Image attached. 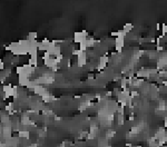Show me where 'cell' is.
<instances>
[{"mask_svg": "<svg viewBox=\"0 0 167 147\" xmlns=\"http://www.w3.org/2000/svg\"><path fill=\"white\" fill-rule=\"evenodd\" d=\"M163 50H164L163 46H157V51H163Z\"/></svg>", "mask_w": 167, "mask_h": 147, "instance_id": "obj_16", "label": "cell"}, {"mask_svg": "<svg viewBox=\"0 0 167 147\" xmlns=\"http://www.w3.org/2000/svg\"><path fill=\"white\" fill-rule=\"evenodd\" d=\"M134 28V25L132 22H127V24H125L124 27H123V31L126 32V34H128L129 31H132V29Z\"/></svg>", "mask_w": 167, "mask_h": 147, "instance_id": "obj_5", "label": "cell"}, {"mask_svg": "<svg viewBox=\"0 0 167 147\" xmlns=\"http://www.w3.org/2000/svg\"><path fill=\"white\" fill-rule=\"evenodd\" d=\"M107 147H111V146H107Z\"/></svg>", "mask_w": 167, "mask_h": 147, "instance_id": "obj_22", "label": "cell"}, {"mask_svg": "<svg viewBox=\"0 0 167 147\" xmlns=\"http://www.w3.org/2000/svg\"><path fill=\"white\" fill-rule=\"evenodd\" d=\"M95 44H96V40H95L93 37H88V38H87V45H88V48H90V47H94Z\"/></svg>", "mask_w": 167, "mask_h": 147, "instance_id": "obj_8", "label": "cell"}, {"mask_svg": "<svg viewBox=\"0 0 167 147\" xmlns=\"http://www.w3.org/2000/svg\"><path fill=\"white\" fill-rule=\"evenodd\" d=\"M165 136H167V131L165 129V127H159L158 128V131L156 133V138L157 139H160V138H164Z\"/></svg>", "mask_w": 167, "mask_h": 147, "instance_id": "obj_4", "label": "cell"}, {"mask_svg": "<svg viewBox=\"0 0 167 147\" xmlns=\"http://www.w3.org/2000/svg\"><path fill=\"white\" fill-rule=\"evenodd\" d=\"M164 127L167 128V117H165V119H164Z\"/></svg>", "mask_w": 167, "mask_h": 147, "instance_id": "obj_17", "label": "cell"}, {"mask_svg": "<svg viewBox=\"0 0 167 147\" xmlns=\"http://www.w3.org/2000/svg\"><path fill=\"white\" fill-rule=\"evenodd\" d=\"M117 124H118L119 126H121V125H124L125 124L124 115H119V114H118V122H117Z\"/></svg>", "mask_w": 167, "mask_h": 147, "instance_id": "obj_11", "label": "cell"}, {"mask_svg": "<svg viewBox=\"0 0 167 147\" xmlns=\"http://www.w3.org/2000/svg\"><path fill=\"white\" fill-rule=\"evenodd\" d=\"M124 42H125V37H121V36H120V37H117L115 39V48L118 52L121 51L123 47H124Z\"/></svg>", "mask_w": 167, "mask_h": 147, "instance_id": "obj_2", "label": "cell"}, {"mask_svg": "<svg viewBox=\"0 0 167 147\" xmlns=\"http://www.w3.org/2000/svg\"><path fill=\"white\" fill-rule=\"evenodd\" d=\"M88 36V31L87 30H82V31H76L74 34V41L76 44H82V41H85Z\"/></svg>", "mask_w": 167, "mask_h": 147, "instance_id": "obj_1", "label": "cell"}, {"mask_svg": "<svg viewBox=\"0 0 167 147\" xmlns=\"http://www.w3.org/2000/svg\"><path fill=\"white\" fill-rule=\"evenodd\" d=\"M156 29L158 30V31H159V29H160V24H159V22L157 24V25H156Z\"/></svg>", "mask_w": 167, "mask_h": 147, "instance_id": "obj_18", "label": "cell"}, {"mask_svg": "<svg viewBox=\"0 0 167 147\" xmlns=\"http://www.w3.org/2000/svg\"><path fill=\"white\" fill-rule=\"evenodd\" d=\"M136 147H141V146H136Z\"/></svg>", "mask_w": 167, "mask_h": 147, "instance_id": "obj_21", "label": "cell"}, {"mask_svg": "<svg viewBox=\"0 0 167 147\" xmlns=\"http://www.w3.org/2000/svg\"><path fill=\"white\" fill-rule=\"evenodd\" d=\"M139 131H140V129H139V127H137V126H134V127H132V128H130V131H129V133H130L132 135H137L138 133H139Z\"/></svg>", "mask_w": 167, "mask_h": 147, "instance_id": "obj_9", "label": "cell"}, {"mask_svg": "<svg viewBox=\"0 0 167 147\" xmlns=\"http://www.w3.org/2000/svg\"><path fill=\"white\" fill-rule=\"evenodd\" d=\"M159 109L160 110L165 109V103H164V101H160V103H159Z\"/></svg>", "mask_w": 167, "mask_h": 147, "instance_id": "obj_14", "label": "cell"}, {"mask_svg": "<svg viewBox=\"0 0 167 147\" xmlns=\"http://www.w3.org/2000/svg\"><path fill=\"white\" fill-rule=\"evenodd\" d=\"M162 32H163V35L167 34V24H163L162 25Z\"/></svg>", "mask_w": 167, "mask_h": 147, "instance_id": "obj_13", "label": "cell"}, {"mask_svg": "<svg viewBox=\"0 0 167 147\" xmlns=\"http://www.w3.org/2000/svg\"><path fill=\"white\" fill-rule=\"evenodd\" d=\"M30 133L28 130H19V138H26L29 139Z\"/></svg>", "mask_w": 167, "mask_h": 147, "instance_id": "obj_6", "label": "cell"}, {"mask_svg": "<svg viewBox=\"0 0 167 147\" xmlns=\"http://www.w3.org/2000/svg\"><path fill=\"white\" fill-rule=\"evenodd\" d=\"M87 48H88V45H87V39H86L85 41H82V44H79V49L82 51H84V52H86Z\"/></svg>", "mask_w": 167, "mask_h": 147, "instance_id": "obj_7", "label": "cell"}, {"mask_svg": "<svg viewBox=\"0 0 167 147\" xmlns=\"http://www.w3.org/2000/svg\"><path fill=\"white\" fill-rule=\"evenodd\" d=\"M130 96H132V98H134V97H137L138 96V92L136 91V90H133V91L130 92Z\"/></svg>", "mask_w": 167, "mask_h": 147, "instance_id": "obj_15", "label": "cell"}, {"mask_svg": "<svg viewBox=\"0 0 167 147\" xmlns=\"http://www.w3.org/2000/svg\"><path fill=\"white\" fill-rule=\"evenodd\" d=\"M55 119L57 120V122H60V120H61V118L60 117H55Z\"/></svg>", "mask_w": 167, "mask_h": 147, "instance_id": "obj_19", "label": "cell"}, {"mask_svg": "<svg viewBox=\"0 0 167 147\" xmlns=\"http://www.w3.org/2000/svg\"><path fill=\"white\" fill-rule=\"evenodd\" d=\"M108 60H109V58L108 57H101V58L99 59V65H98V70H103V69H105V67H106V64L108 63Z\"/></svg>", "mask_w": 167, "mask_h": 147, "instance_id": "obj_3", "label": "cell"}, {"mask_svg": "<svg viewBox=\"0 0 167 147\" xmlns=\"http://www.w3.org/2000/svg\"><path fill=\"white\" fill-rule=\"evenodd\" d=\"M88 78H89V79H94V76H93V75H89V77H88Z\"/></svg>", "mask_w": 167, "mask_h": 147, "instance_id": "obj_20", "label": "cell"}, {"mask_svg": "<svg viewBox=\"0 0 167 147\" xmlns=\"http://www.w3.org/2000/svg\"><path fill=\"white\" fill-rule=\"evenodd\" d=\"M115 131H114V130H108L107 133H106V138L107 139H110L111 137H114V136H115Z\"/></svg>", "mask_w": 167, "mask_h": 147, "instance_id": "obj_12", "label": "cell"}, {"mask_svg": "<svg viewBox=\"0 0 167 147\" xmlns=\"http://www.w3.org/2000/svg\"><path fill=\"white\" fill-rule=\"evenodd\" d=\"M127 83H128V80H127V78H123V79H121V81H120V86H121V88H123V90L127 88V87H126V86H127Z\"/></svg>", "mask_w": 167, "mask_h": 147, "instance_id": "obj_10", "label": "cell"}]
</instances>
